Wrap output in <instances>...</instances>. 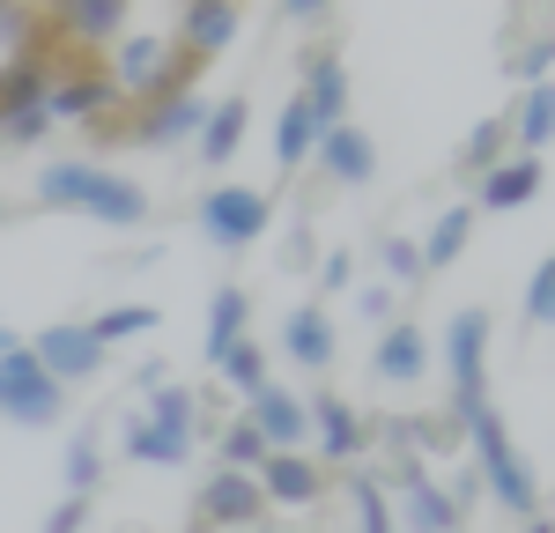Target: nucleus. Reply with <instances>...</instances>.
Instances as JSON below:
<instances>
[{
    "mask_svg": "<svg viewBox=\"0 0 555 533\" xmlns=\"http://www.w3.org/2000/svg\"><path fill=\"white\" fill-rule=\"evenodd\" d=\"M201 519H208L215 533H253V526H267V496H259V482L253 474H208L201 482Z\"/></svg>",
    "mask_w": 555,
    "mask_h": 533,
    "instance_id": "nucleus-8",
    "label": "nucleus"
},
{
    "mask_svg": "<svg viewBox=\"0 0 555 533\" xmlns=\"http://www.w3.org/2000/svg\"><path fill=\"white\" fill-rule=\"evenodd\" d=\"M201 127H208V96L185 89V96L141 104V112L127 119V141H141V148H171V141H201Z\"/></svg>",
    "mask_w": 555,
    "mask_h": 533,
    "instance_id": "nucleus-7",
    "label": "nucleus"
},
{
    "mask_svg": "<svg viewBox=\"0 0 555 533\" xmlns=\"http://www.w3.org/2000/svg\"><path fill=\"white\" fill-rule=\"evenodd\" d=\"M481 363H489V311H460L444 326V370H452V422H467L489 407V386H481Z\"/></svg>",
    "mask_w": 555,
    "mask_h": 533,
    "instance_id": "nucleus-3",
    "label": "nucleus"
},
{
    "mask_svg": "<svg viewBox=\"0 0 555 533\" xmlns=\"http://www.w3.org/2000/svg\"><path fill=\"white\" fill-rule=\"evenodd\" d=\"M96 185H104L96 164H52V171L38 178V200H44V208H82V216H89Z\"/></svg>",
    "mask_w": 555,
    "mask_h": 533,
    "instance_id": "nucleus-22",
    "label": "nucleus"
},
{
    "mask_svg": "<svg viewBox=\"0 0 555 533\" xmlns=\"http://www.w3.org/2000/svg\"><path fill=\"white\" fill-rule=\"evenodd\" d=\"M89 216H96V222H112V230H127V222L149 216V193H141V185H127V178H112V171H104L96 200H89Z\"/></svg>",
    "mask_w": 555,
    "mask_h": 533,
    "instance_id": "nucleus-29",
    "label": "nucleus"
},
{
    "mask_svg": "<svg viewBox=\"0 0 555 533\" xmlns=\"http://www.w3.org/2000/svg\"><path fill=\"white\" fill-rule=\"evenodd\" d=\"M371 370H378L385 386H415L429 370V341H423V326L415 318H392L378 334V355H371Z\"/></svg>",
    "mask_w": 555,
    "mask_h": 533,
    "instance_id": "nucleus-14",
    "label": "nucleus"
},
{
    "mask_svg": "<svg viewBox=\"0 0 555 533\" xmlns=\"http://www.w3.org/2000/svg\"><path fill=\"white\" fill-rule=\"evenodd\" d=\"M245 119H253V112H245V96L208 104V127H201V164H208V171H222V164L245 148Z\"/></svg>",
    "mask_w": 555,
    "mask_h": 533,
    "instance_id": "nucleus-20",
    "label": "nucleus"
},
{
    "mask_svg": "<svg viewBox=\"0 0 555 533\" xmlns=\"http://www.w3.org/2000/svg\"><path fill=\"white\" fill-rule=\"evenodd\" d=\"M60 400H67V393L44 378V363L23 349V341L0 355V415H8V422H23V430H44V422L60 415Z\"/></svg>",
    "mask_w": 555,
    "mask_h": 533,
    "instance_id": "nucleus-4",
    "label": "nucleus"
},
{
    "mask_svg": "<svg viewBox=\"0 0 555 533\" xmlns=\"http://www.w3.org/2000/svg\"><path fill=\"white\" fill-rule=\"evenodd\" d=\"M245 422H253L259 438H267V452H304V438H311V415H304L297 393H282V386H267L259 400H245Z\"/></svg>",
    "mask_w": 555,
    "mask_h": 533,
    "instance_id": "nucleus-13",
    "label": "nucleus"
},
{
    "mask_svg": "<svg viewBox=\"0 0 555 533\" xmlns=\"http://www.w3.org/2000/svg\"><path fill=\"white\" fill-rule=\"evenodd\" d=\"M253 482H259V496H267V504H282V511H304V504H319V496H326V474H319L304 452H267V467H259Z\"/></svg>",
    "mask_w": 555,
    "mask_h": 533,
    "instance_id": "nucleus-12",
    "label": "nucleus"
},
{
    "mask_svg": "<svg viewBox=\"0 0 555 533\" xmlns=\"http://www.w3.org/2000/svg\"><path fill=\"white\" fill-rule=\"evenodd\" d=\"M467 237H474V208H444V216H437V230H429L423 245H415V252H423V274L452 266L460 252H467Z\"/></svg>",
    "mask_w": 555,
    "mask_h": 533,
    "instance_id": "nucleus-25",
    "label": "nucleus"
},
{
    "mask_svg": "<svg viewBox=\"0 0 555 533\" xmlns=\"http://www.w3.org/2000/svg\"><path fill=\"white\" fill-rule=\"evenodd\" d=\"M341 489H348V504H356V533H392V496H385L378 474H363V467H356Z\"/></svg>",
    "mask_w": 555,
    "mask_h": 533,
    "instance_id": "nucleus-28",
    "label": "nucleus"
},
{
    "mask_svg": "<svg viewBox=\"0 0 555 533\" xmlns=\"http://www.w3.org/2000/svg\"><path fill=\"white\" fill-rule=\"evenodd\" d=\"M526 533H555V519H548V511H533V519H526Z\"/></svg>",
    "mask_w": 555,
    "mask_h": 533,
    "instance_id": "nucleus-42",
    "label": "nucleus"
},
{
    "mask_svg": "<svg viewBox=\"0 0 555 533\" xmlns=\"http://www.w3.org/2000/svg\"><path fill=\"white\" fill-rule=\"evenodd\" d=\"M127 459H149V467H185L193 459V438L185 430H164V422H149V415H127Z\"/></svg>",
    "mask_w": 555,
    "mask_h": 533,
    "instance_id": "nucleus-19",
    "label": "nucleus"
},
{
    "mask_svg": "<svg viewBox=\"0 0 555 533\" xmlns=\"http://www.w3.org/2000/svg\"><path fill=\"white\" fill-rule=\"evenodd\" d=\"M504 127H512L518 156H533L541 141H555V82L526 89V96H518V112H512V119H504Z\"/></svg>",
    "mask_w": 555,
    "mask_h": 533,
    "instance_id": "nucleus-23",
    "label": "nucleus"
},
{
    "mask_svg": "<svg viewBox=\"0 0 555 533\" xmlns=\"http://www.w3.org/2000/svg\"><path fill=\"white\" fill-rule=\"evenodd\" d=\"M304 415H311V438H319V452H326L334 467H356V459L371 452V422H363L341 393H311Z\"/></svg>",
    "mask_w": 555,
    "mask_h": 533,
    "instance_id": "nucleus-9",
    "label": "nucleus"
},
{
    "mask_svg": "<svg viewBox=\"0 0 555 533\" xmlns=\"http://www.w3.org/2000/svg\"><path fill=\"white\" fill-rule=\"evenodd\" d=\"M44 133H52L44 112H8V119H0V141H8V148H30V141H44Z\"/></svg>",
    "mask_w": 555,
    "mask_h": 533,
    "instance_id": "nucleus-37",
    "label": "nucleus"
},
{
    "mask_svg": "<svg viewBox=\"0 0 555 533\" xmlns=\"http://www.w3.org/2000/svg\"><path fill=\"white\" fill-rule=\"evenodd\" d=\"M378 266L392 274V289H400V282H423V252H415L408 237H378Z\"/></svg>",
    "mask_w": 555,
    "mask_h": 533,
    "instance_id": "nucleus-34",
    "label": "nucleus"
},
{
    "mask_svg": "<svg viewBox=\"0 0 555 533\" xmlns=\"http://www.w3.org/2000/svg\"><path fill=\"white\" fill-rule=\"evenodd\" d=\"M8 349H15V334H8V326H0V355H8Z\"/></svg>",
    "mask_w": 555,
    "mask_h": 533,
    "instance_id": "nucleus-43",
    "label": "nucleus"
},
{
    "mask_svg": "<svg viewBox=\"0 0 555 533\" xmlns=\"http://www.w3.org/2000/svg\"><path fill=\"white\" fill-rule=\"evenodd\" d=\"M215 370H222V386H230V393H245V400H259L267 386H274V378H267V349H259L253 334H245V341H230V349L215 355Z\"/></svg>",
    "mask_w": 555,
    "mask_h": 533,
    "instance_id": "nucleus-24",
    "label": "nucleus"
},
{
    "mask_svg": "<svg viewBox=\"0 0 555 533\" xmlns=\"http://www.w3.org/2000/svg\"><path fill=\"white\" fill-rule=\"evenodd\" d=\"M82 519H89V504H82V496H67V504L44 519V533H82Z\"/></svg>",
    "mask_w": 555,
    "mask_h": 533,
    "instance_id": "nucleus-39",
    "label": "nucleus"
},
{
    "mask_svg": "<svg viewBox=\"0 0 555 533\" xmlns=\"http://www.w3.org/2000/svg\"><path fill=\"white\" fill-rule=\"evenodd\" d=\"M30 355L44 363V378H52L60 393L104 370V349H96V334H89V326H44L38 341H30Z\"/></svg>",
    "mask_w": 555,
    "mask_h": 533,
    "instance_id": "nucleus-10",
    "label": "nucleus"
},
{
    "mask_svg": "<svg viewBox=\"0 0 555 533\" xmlns=\"http://www.w3.org/2000/svg\"><path fill=\"white\" fill-rule=\"evenodd\" d=\"M541 156H512V164H496V171L481 178V208H496V216H504V208H526V200H533V193H541Z\"/></svg>",
    "mask_w": 555,
    "mask_h": 533,
    "instance_id": "nucleus-21",
    "label": "nucleus"
},
{
    "mask_svg": "<svg viewBox=\"0 0 555 533\" xmlns=\"http://www.w3.org/2000/svg\"><path fill=\"white\" fill-rule=\"evenodd\" d=\"M548 60H555V38H533V44L512 60V75H518L526 89H541V82H548Z\"/></svg>",
    "mask_w": 555,
    "mask_h": 533,
    "instance_id": "nucleus-36",
    "label": "nucleus"
},
{
    "mask_svg": "<svg viewBox=\"0 0 555 533\" xmlns=\"http://www.w3.org/2000/svg\"><path fill=\"white\" fill-rule=\"evenodd\" d=\"M526 318H533V326H555V260L533 266V282H526Z\"/></svg>",
    "mask_w": 555,
    "mask_h": 533,
    "instance_id": "nucleus-35",
    "label": "nucleus"
},
{
    "mask_svg": "<svg viewBox=\"0 0 555 533\" xmlns=\"http://www.w3.org/2000/svg\"><path fill=\"white\" fill-rule=\"evenodd\" d=\"M319 141H326V119H319L304 96H289V104H282V119H274V164H282V171H297L304 156H319Z\"/></svg>",
    "mask_w": 555,
    "mask_h": 533,
    "instance_id": "nucleus-18",
    "label": "nucleus"
},
{
    "mask_svg": "<svg viewBox=\"0 0 555 533\" xmlns=\"http://www.w3.org/2000/svg\"><path fill=\"white\" fill-rule=\"evenodd\" d=\"M253 533H289V526H253Z\"/></svg>",
    "mask_w": 555,
    "mask_h": 533,
    "instance_id": "nucleus-44",
    "label": "nucleus"
},
{
    "mask_svg": "<svg viewBox=\"0 0 555 533\" xmlns=\"http://www.w3.org/2000/svg\"><path fill=\"white\" fill-rule=\"evenodd\" d=\"M267 193L259 185H215L208 200H201V230H208L222 252H237V245H253V237H267Z\"/></svg>",
    "mask_w": 555,
    "mask_h": 533,
    "instance_id": "nucleus-6",
    "label": "nucleus"
},
{
    "mask_svg": "<svg viewBox=\"0 0 555 533\" xmlns=\"http://www.w3.org/2000/svg\"><path fill=\"white\" fill-rule=\"evenodd\" d=\"M215 452H222V467H230V474H259V467H267V438H259L245 415H237V422H222Z\"/></svg>",
    "mask_w": 555,
    "mask_h": 533,
    "instance_id": "nucleus-30",
    "label": "nucleus"
},
{
    "mask_svg": "<svg viewBox=\"0 0 555 533\" xmlns=\"http://www.w3.org/2000/svg\"><path fill=\"white\" fill-rule=\"evenodd\" d=\"M319 171L334 178V185H363V178H378V148H371V133L363 127H326V141H319Z\"/></svg>",
    "mask_w": 555,
    "mask_h": 533,
    "instance_id": "nucleus-15",
    "label": "nucleus"
},
{
    "mask_svg": "<svg viewBox=\"0 0 555 533\" xmlns=\"http://www.w3.org/2000/svg\"><path fill=\"white\" fill-rule=\"evenodd\" d=\"M282 355L304 363V370H326V363H334V318L319 304H297L282 318Z\"/></svg>",
    "mask_w": 555,
    "mask_h": 533,
    "instance_id": "nucleus-17",
    "label": "nucleus"
},
{
    "mask_svg": "<svg viewBox=\"0 0 555 533\" xmlns=\"http://www.w3.org/2000/svg\"><path fill=\"white\" fill-rule=\"evenodd\" d=\"M245 318H253V297H245V289H215L208 297V355H222L230 341H245Z\"/></svg>",
    "mask_w": 555,
    "mask_h": 533,
    "instance_id": "nucleus-26",
    "label": "nucleus"
},
{
    "mask_svg": "<svg viewBox=\"0 0 555 533\" xmlns=\"http://www.w3.org/2000/svg\"><path fill=\"white\" fill-rule=\"evenodd\" d=\"M112 112H127V96L112 89L104 60H82V52H67V60H60V75H52V89H44V119L96 127V119H112Z\"/></svg>",
    "mask_w": 555,
    "mask_h": 533,
    "instance_id": "nucleus-2",
    "label": "nucleus"
},
{
    "mask_svg": "<svg viewBox=\"0 0 555 533\" xmlns=\"http://www.w3.org/2000/svg\"><path fill=\"white\" fill-rule=\"evenodd\" d=\"M171 44H178V52H193V60L208 67L215 52L237 44V8H230V0H185L178 23H171Z\"/></svg>",
    "mask_w": 555,
    "mask_h": 533,
    "instance_id": "nucleus-11",
    "label": "nucleus"
},
{
    "mask_svg": "<svg viewBox=\"0 0 555 533\" xmlns=\"http://www.w3.org/2000/svg\"><path fill=\"white\" fill-rule=\"evenodd\" d=\"M460 430H467L474 452H481V482H489V496H496L504 511H518V519H533V467H526V452L512 444L504 415L481 407V415H467Z\"/></svg>",
    "mask_w": 555,
    "mask_h": 533,
    "instance_id": "nucleus-1",
    "label": "nucleus"
},
{
    "mask_svg": "<svg viewBox=\"0 0 555 533\" xmlns=\"http://www.w3.org/2000/svg\"><path fill=\"white\" fill-rule=\"evenodd\" d=\"M289 23H326V0H289Z\"/></svg>",
    "mask_w": 555,
    "mask_h": 533,
    "instance_id": "nucleus-41",
    "label": "nucleus"
},
{
    "mask_svg": "<svg viewBox=\"0 0 555 533\" xmlns=\"http://www.w3.org/2000/svg\"><path fill=\"white\" fill-rule=\"evenodd\" d=\"M356 311H363V326H392V289H363Z\"/></svg>",
    "mask_w": 555,
    "mask_h": 533,
    "instance_id": "nucleus-38",
    "label": "nucleus"
},
{
    "mask_svg": "<svg viewBox=\"0 0 555 533\" xmlns=\"http://www.w3.org/2000/svg\"><path fill=\"white\" fill-rule=\"evenodd\" d=\"M496 164H512V127H504V119H481V127L467 133V171L489 178Z\"/></svg>",
    "mask_w": 555,
    "mask_h": 533,
    "instance_id": "nucleus-31",
    "label": "nucleus"
},
{
    "mask_svg": "<svg viewBox=\"0 0 555 533\" xmlns=\"http://www.w3.org/2000/svg\"><path fill=\"white\" fill-rule=\"evenodd\" d=\"M149 326H156V311H149V304H112L104 318H89L96 349H112V341H133V334H149Z\"/></svg>",
    "mask_w": 555,
    "mask_h": 533,
    "instance_id": "nucleus-33",
    "label": "nucleus"
},
{
    "mask_svg": "<svg viewBox=\"0 0 555 533\" xmlns=\"http://www.w3.org/2000/svg\"><path fill=\"white\" fill-rule=\"evenodd\" d=\"M319 282H326V289H348V282H356V260H348V252H326V260H319Z\"/></svg>",
    "mask_w": 555,
    "mask_h": 533,
    "instance_id": "nucleus-40",
    "label": "nucleus"
},
{
    "mask_svg": "<svg viewBox=\"0 0 555 533\" xmlns=\"http://www.w3.org/2000/svg\"><path fill=\"white\" fill-rule=\"evenodd\" d=\"M149 422H164V430H201V393L193 386H164V393H149Z\"/></svg>",
    "mask_w": 555,
    "mask_h": 533,
    "instance_id": "nucleus-32",
    "label": "nucleus"
},
{
    "mask_svg": "<svg viewBox=\"0 0 555 533\" xmlns=\"http://www.w3.org/2000/svg\"><path fill=\"white\" fill-rule=\"evenodd\" d=\"M0 216H8V200H0Z\"/></svg>",
    "mask_w": 555,
    "mask_h": 533,
    "instance_id": "nucleus-45",
    "label": "nucleus"
},
{
    "mask_svg": "<svg viewBox=\"0 0 555 533\" xmlns=\"http://www.w3.org/2000/svg\"><path fill=\"white\" fill-rule=\"evenodd\" d=\"M297 96L326 119V127H341V119H348V67H341V52H304Z\"/></svg>",
    "mask_w": 555,
    "mask_h": 533,
    "instance_id": "nucleus-16",
    "label": "nucleus"
},
{
    "mask_svg": "<svg viewBox=\"0 0 555 533\" xmlns=\"http://www.w3.org/2000/svg\"><path fill=\"white\" fill-rule=\"evenodd\" d=\"M392 519L400 533H460V511L437 474H423V459H400L392 467Z\"/></svg>",
    "mask_w": 555,
    "mask_h": 533,
    "instance_id": "nucleus-5",
    "label": "nucleus"
},
{
    "mask_svg": "<svg viewBox=\"0 0 555 533\" xmlns=\"http://www.w3.org/2000/svg\"><path fill=\"white\" fill-rule=\"evenodd\" d=\"M60 474H67V496H82V504H89V489L104 482V444H96V430H75V438H67Z\"/></svg>",
    "mask_w": 555,
    "mask_h": 533,
    "instance_id": "nucleus-27",
    "label": "nucleus"
}]
</instances>
